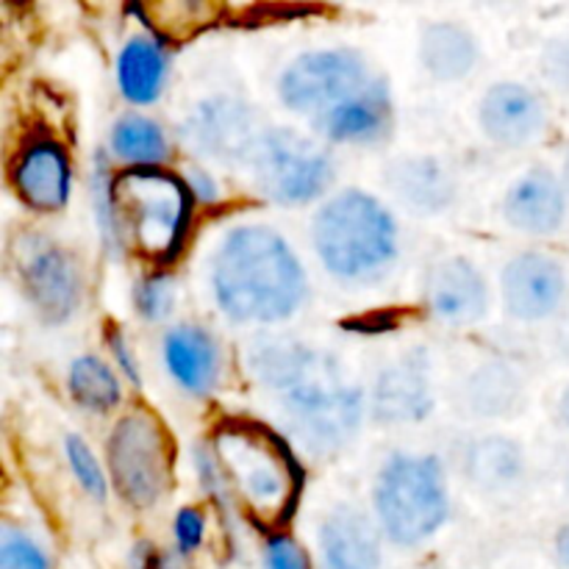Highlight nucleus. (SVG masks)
Masks as SVG:
<instances>
[{
	"label": "nucleus",
	"instance_id": "nucleus-19",
	"mask_svg": "<svg viewBox=\"0 0 569 569\" xmlns=\"http://www.w3.org/2000/svg\"><path fill=\"white\" fill-rule=\"evenodd\" d=\"M326 569H381V537L367 515L339 506L320 526Z\"/></svg>",
	"mask_w": 569,
	"mask_h": 569
},
{
	"label": "nucleus",
	"instance_id": "nucleus-4",
	"mask_svg": "<svg viewBox=\"0 0 569 569\" xmlns=\"http://www.w3.org/2000/svg\"><path fill=\"white\" fill-rule=\"evenodd\" d=\"M311 239L326 270L350 283L376 281L398 256V222L361 189L333 194L317 211Z\"/></svg>",
	"mask_w": 569,
	"mask_h": 569
},
{
	"label": "nucleus",
	"instance_id": "nucleus-2",
	"mask_svg": "<svg viewBox=\"0 0 569 569\" xmlns=\"http://www.w3.org/2000/svg\"><path fill=\"white\" fill-rule=\"evenodd\" d=\"M211 292L233 322H281L306 300L303 264L287 239L267 226L226 233L211 261Z\"/></svg>",
	"mask_w": 569,
	"mask_h": 569
},
{
	"label": "nucleus",
	"instance_id": "nucleus-22",
	"mask_svg": "<svg viewBox=\"0 0 569 569\" xmlns=\"http://www.w3.org/2000/svg\"><path fill=\"white\" fill-rule=\"evenodd\" d=\"M117 81L122 98L137 106L153 103L167 81V53L156 39L133 37L117 56Z\"/></svg>",
	"mask_w": 569,
	"mask_h": 569
},
{
	"label": "nucleus",
	"instance_id": "nucleus-39",
	"mask_svg": "<svg viewBox=\"0 0 569 569\" xmlns=\"http://www.w3.org/2000/svg\"><path fill=\"white\" fill-rule=\"evenodd\" d=\"M561 420H565V426L569 428V387L565 389V395H561Z\"/></svg>",
	"mask_w": 569,
	"mask_h": 569
},
{
	"label": "nucleus",
	"instance_id": "nucleus-6",
	"mask_svg": "<svg viewBox=\"0 0 569 569\" xmlns=\"http://www.w3.org/2000/svg\"><path fill=\"white\" fill-rule=\"evenodd\" d=\"M383 533L400 548H417L448 522L450 495L437 456L395 453L372 492Z\"/></svg>",
	"mask_w": 569,
	"mask_h": 569
},
{
	"label": "nucleus",
	"instance_id": "nucleus-15",
	"mask_svg": "<svg viewBox=\"0 0 569 569\" xmlns=\"http://www.w3.org/2000/svg\"><path fill=\"white\" fill-rule=\"evenodd\" d=\"M11 183L28 209L59 211L70 200V156L56 139H33L17 156Z\"/></svg>",
	"mask_w": 569,
	"mask_h": 569
},
{
	"label": "nucleus",
	"instance_id": "nucleus-34",
	"mask_svg": "<svg viewBox=\"0 0 569 569\" xmlns=\"http://www.w3.org/2000/svg\"><path fill=\"white\" fill-rule=\"evenodd\" d=\"M206 520L198 509L187 506L176 515V522H172V533H176V542L181 548V553H192L194 548H200L203 542Z\"/></svg>",
	"mask_w": 569,
	"mask_h": 569
},
{
	"label": "nucleus",
	"instance_id": "nucleus-23",
	"mask_svg": "<svg viewBox=\"0 0 569 569\" xmlns=\"http://www.w3.org/2000/svg\"><path fill=\"white\" fill-rule=\"evenodd\" d=\"M420 61L439 81H461L478 64V42L456 22H431L420 39Z\"/></svg>",
	"mask_w": 569,
	"mask_h": 569
},
{
	"label": "nucleus",
	"instance_id": "nucleus-33",
	"mask_svg": "<svg viewBox=\"0 0 569 569\" xmlns=\"http://www.w3.org/2000/svg\"><path fill=\"white\" fill-rule=\"evenodd\" d=\"M542 72L550 87L559 89L561 94H569V33L550 39L542 53Z\"/></svg>",
	"mask_w": 569,
	"mask_h": 569
},
{
	"label": "nucleus",
	"instance_id": "nucleus-32",
	"mask_svg": "<svg viewBox=\"0 0 569 569\" xmlns=\"http://www.w3.org/2000/svg\"><path fill=\"white\" fill-rule=\"evenodd\" d=\"M267 569H311L309 553L289 533H272L264 553Z\"/></svg>",
	"mask_w": 569,
	"mask_h": 569
},
{
	"label": "nucleus",
	"instance_id": "nucleus-9",
	"mask_svg": "<svg viewBox=\"0 0 569 569\" xmlns=\"http://www.w3.org/2000/svg\"><path fill=\"white\" fill-rule=\"evenodd\" d=\"M372 81L367 61L353 48L311 50L298 56L278 78V94L289 111L322 114L342 106Z\"/></svg>",
	"mask_w": 569,
	"mask_h": 569
},
{
	"label": "nucleus",
	"instance_id": "nucleus-20",
	"mask_svg": "<svg viewBox=\"0 0 569 569\" xmlns=\"http://www.w3.org/2000/svg\"><path fill=\"white\" fill-rule=\"evenodd\" d=\"M387 187L415 214H439L456 200V178L437 156H409L389 164Z\"/></svg>",
	"mask_w": 569,
	"mask_h": 569
},
{
	"label": "nucleus",
	"instance_id": "nucleus-11",
	"mask_svg": "<svg viewBox=\"0 0 569 569\" xmlns=\"http://www.w3.org/2000/svg\"><path fill=\"white\" fill-rule=\"evenodd\" d=\"M183 137L198 153L220 164H250L261 133L256 131V114L244 100L217 94L189 114L183 122Z\"/></svg>",
	"mask_w": 569,
	"mask_h": 569
},
{
	"label": "nucleus",
	"instance_id": "nucleus-8",
	"mask_svg": "<svg viewBox=\"0 0 569 569\" xmlns=\"http://www.w3.org/2000/svg\"><path fill=\"white\" fill-rule=\"evenodd\" d=\"M250 167L259 192L281 206L311 203L333 181V161L326 150L289 128L261 131Z\"/></svg>",
	"mask_w": 569,
	"mask_h": 569
},
{
	"label": "nucleus",
	"instance_id": "nucleus-10",
	"mask_svg": "<svg viewBox=\"0 0 569 569\" xmlns=\"http://www.w3.org/2000/svg\"><path fill=\"white\" fill-rule=\"evenodd\" d=\"M14 264L22 292L39 320L61 326L76 315L83 298V272L70 250L39 233H28L14 244Z\"/></svg>",
	"mask_w": 569,
	"mask_h": 569
},
{
	"label": "nucleus",
	"instance_id": "nucleus-14",
	"mask_svg": "<svg viewBox=\"0 0 569 569\" xmlns=\"http://www.w3.org/2000/svg\"><path fill=\"white\" fill-rule=\"evenodd\" d=\"M372 417L383 426L420 422L433 409V387L426 353H411L392 361L372 387Z\"/></svg>",
	"mask_w": 569,
	"mask_h": 569
},
{
	"label": "nucleus",
	"instance_id": "nucleus-40",
	"mask_svg": "<svg viewBox=\"0 0 569 569\" xmlns=\"http://www.w3.org/2000/svg\"><path fill=\"white\" fill-rule=\"evenodd\" d=\"M561 183H565V189H567V194H569V153H567V159H565V172H561Z\"/></svg>",
	"mask_w": 569,
	"mask_h": 569
},
{
	"label": "nucleus",
	"instance_id": "nucleus-29",
	"mask_svg": "<svg viewBox=\"0 0 569 569\" xmlns=\"http://www.w3.org/2000/svg\"><path fill=\"white\" fill-rule=\"evenodd\" d=\"M64 453H67V461H70L72 476L78 478L83 492L94 500H106V495H109V483H106L103 467L98 465V459H94V453L89 450V445L83 442L81 437H76V433H70V437H64Z\"/></svg>",
	"mask_w": 569,
	"mask_h": 569
},
{
	"label": "nucleus",
	"instance_id": "nucleus-24",
	"mask_svg": "<svg viewBox=\"0 0 569 569\" xmlns=\"http://www.w3.org/2000/svg\"><path fill=\"white\" fill-rule=\"evenodd\" d=\"M465 470L467 478L483 492H506L520 483L522 472H526V453L515 439L489 433L470 445Z\"/></svg>",
	"mask_w": 569,
	"mask_h": 569
},
{
	"label": "nucleus",
	"instance_id": "nucleus-35",
	"mask_svg": "<svg viewBox=\"0 0 569 569\" xmlns=\"http://www.w3.org/2000/svg\"><path fill=\"white\" fill-rule=\"evenodd\" d=\"M106 345H109L111 356H114V361L120 365V370L126 372L128 381H131L133 387H139V383H142V376H139L137 359H133V353H131V348H128L126 337H122L117 328H109V331H106Z\"/></svg>",
	"mask_w": 569,
	"mask_h": 569
},
{
	"label": "nucleus",
	"instance_id": "nucleus-36",
	"mask_svg": "<svg viewBox=\"0 0 569 569\" xmlns=\"http://www.w3.org/2000/svg\"><path fill=\"white\" fill-rule=\"evenodd\" d=\"M187 187H189V192H192V198H200L203 200V203H211V200L217 198V183L211 181L209 176H206V172H200V170H192L187 176Z\"/></svg>",
	"mask_w": 569,
	"mask_h": 569
},
{
	"label": "nucleus",
	"instance_id": "nucleus-37",
	"mask_svg": "<svg viewBox=\"0 0 569 569\" xmlns=\"http://www.w3.org/2000/svg\"><path fill=\"white\" fill-rule=\"evenodd\" d=\"M142 569H189V567L183 565L181 556L159 553V550L148 548V556H142Z\"/></svg>",
	"mask_w": 569,
	"mask_h": 569
},
{
	"label": "nucleus",
	"instance_id": "nucleus-1",
	"mask_svg": "<svg viewBox=\"0 0 569 569\" xmlns=\"http://www.w3.org/2000/svg\"><path fill=\"white\" fill-rule=\"evenodd\" d=\"M250 370L278 395L289 433L317 456L348 448L361 428L365 395L333 356L295 339H267L250 350Z\"/></svg>",
	"mask_w": 569,
	"mask_h": 569
},
{
	"label": "nucleus",
	"instance_id": "nucleus-38",
	"mask_svg": "<svg viewBox=\"0 0 569 569\" xmlns=\"http://www.w3.org/2000/svg\"><path fill=\"white\" fill-rule=\"evenodd\" d=\"M556 556H559V565L569 569V522L556 533Z\"/></svg>",
	"mask_w": 569,
	"mask_h": 569
},
{
	"label": "nucleus",
	"instance_id": "nucleus-16",
	"mask_svg": "<svg viewBox=\"0 0 569 569\" xmlns=\"http://www.w3.org/2000/svg\"><path fill=\"white\" fill-rule=\"evenodd\" d=\"M478 120L492 142L503 144V148H522L545 131L548 109L533 89L503 81L495 83L481 98Z\"/></svg>",
	"mask_w": 569,
	"mask_h": 569
},
{
	"label": "nucleus",
	"instance_id": "nucleus-27",
	"mask_svg": "<svg viewBox=\"0 0 569 569\" xmlns=\"http://www.w3.org/2000/svg\"><path fill=\"white\" fill-rule=\"evenodd\" d=\"M67 387H70L72 400L81 409L94 411V415H106V411L117 409L122 400L120 381H117L114 370L98 356H81L70 365V376H67Z\"/></svg>",
	"mask_w": 569,
	"mask_h": 569
},
{
	"label": "nucleus",
	"instance_id": "nucleus-26",
	"mask_svg": "<svg viewBox=\"0 0 569 569\" xmlns=\"http://www.w3.org/2000/svg\"><path fill=\"white\" fill-rule=\"evenodd\" d=\"M111 150L131 167H159L170 159V142L150 117L126 114L111 131Z\"/></svg>",
	"mask_w": 569,
	"mask_h": 569
},
{
	"label": "nucleus",
	"instance_id": "nucleus-41",
	"mask_svg": "<svg viewBox=\"0 0 569 569\" xmlns=\"http://www.w3.org/2000/svg\"><path fill=\"white\" fill-rule=\"evenodd\" d=\"M567 492H569V472H567Z\"/></svg>",
	"mask_w": 569,
	"mask_h": 569
},
{
	"label": "nucleus",
	"instance_id": "nucleus-25",
	"mask_svg": "<svg viewBox=\"0 0 569 569\" xmlns=\"http://www.w3.org/2000/svg\"><path fill=\"white\" fill-rule=\"evenodd\" d=\"M467 403L478 417H506L522 403V378L503 361H487L467 381Z\"/></svg>",
	"mask_w": 569,
	"mask_h": 569
},
{
	"label": "nucleus",
	"instance_id": "nucleus-21",
	"mask_svg": "<svg viewBox=\"0 0 569 569\" xmlns=\"http://www.w3.org/2000/svg\"><path fill=\"white\" fill-rule=\"evenodd\" d=\"M164 361L170 376L187 392L206 398L220 381L222 353L217 339L200 326H176L164 337Z\"/></svg>",
	"mask_w": 569,
	"mask_h": 569
},
{
	"label": "nucleus",
	"instance_id": "nucleus-17",
	"mask_svg": "<svg viewBox=\"0 0 569 569\" xmlns=\"http://www.w3.org/2000/svg\"><path fill=\"white\" fill-rule=\"evenodd\" d=\"M506 222L531 237L559 231L567 217V189L548 167H533L517 178L503 203Z\"/></svg>",
	"mask_w": 569,
	"mask_h": 569
},
{
	"label": "nucleus",
	"instance_id": "nucleus-18",
	"mask_svg": "<svg viewBox=\"0 0 569 569\" xmlns=\"http://www.w3.org/2000/svg\"><path fill=\"white\" fill-rule=\"evenodd\" d=\"M392 92L383 78H372L361 92L345 100L333 111L317 120V128L328 139L342 144H376L392 131Z\"/></svg>",
	"mask_w": 569,
	"mask_h": 569
},
{
	"label": "nucleus",
	"instance_id": "nucleus-28",
	"mask_svg": "<svg viewBox=\"0 0 569 569\" xmlns=\"http://www.w3.org/2000/svg\"><path fill=\"white\" fill-rule=\"evenodd\" d=\"M111 178L109 164H106V156L100 153L98 161H94V172H92V198H94V214H98L100 222V233H103V242L111 253L120 256L122 248H126V233H122L120 217H117V206H114V192H111Z\"/></svg>",
	"mask_w": 569,
	"mask_h": 569
},
{
	"label": "nucleus",
	"instance_id": "nucleus-12",
	"mask_svg": "<svg viewBox=\"0 0 569 569\" xmlns=\"http://www.w3.org/2000/svg\"><path fill=\"white\" fill-rule=\"evenodd\" d=\"M503 303L515 320L539 322L553 317L567 298V272L559 259L539 250H526L506 264Z\"/></svg>",
	"mask_w": 569,
	"mask_h": 569
},
{
	"label": "nucleus",
	"instance_id": "nucleus-13",
	"mask_svg": "<svg viewBox=\"0 0 569 569\" xmlns=\"http://www.w3.org/2000/svg\"><path fill=\"white\" fill-rule=\"evenodd\" d=\"M426 306L433 320L465 328L483 320L489 289L478 267L465 256H448L428 270Z\"/></svg>",
	"mask_w": 569,
	"mask_h": 569
},
{
	"label": "nucleus",
	"instance_id": "nucleus-3",
	"mask_svg": "<svg viewBox=\"0 0 569 569\" xmlns=\"http://www.w3.org/2000/svg\"><path fill=\"white\" fill-rule=\"evenodd\" d=\"M214 456L228 492L261 528H281L292 520L303 472L287 439L253 420H226L214 431Z\"/></svg>",
	"mask_w": 569,
	"mask_h": 569
},
{
	"label": "nucleus",
	"instance_id": "nucleus-31",
	"mask_svg": "<svg viewBox=\"0 0 569 569\" xmlns=\"http://www.w3.org/2000/svg\"><path fill=\"white\" fill-rule=\"evenodd\" d=\"M0 569H50V559L31 537L14 531V528H3Z\"/></svg>",
	"mask_w": 569,
	"mask_h": 569
},
{
	"label": "nucleus",
	"instance_id": "nucleus-7",
	"mask_svg": "<svg viewBox=\"0 0 569 569\" xmlns=\"http://www.w3.org/2000/svg\"><path fill=\"white\" fill-rule=\"evenodd\" d=\"M106 461L117 495L131 509H153L170 489V439L150 411H131L117 422Z\"/></svg>",
	"mask_w": 569,
	"mask_h": 569
},
{
	"label": "nucleus",
	"instance_id": "nucleus-30",
	"mask_svg": "<svg viewBox=\"0 0 569 569\" xmlns=\"http://www.w3.org/2000/svg\"><path fill=\"white\" fill-rule=\"evenodd\" d=\"M133 303H137L139 317H144L148 322L167 320L172 315V306H176V283L161 272L142 278L137 292H133Z\"/></svg>",
	"mask_w": 569,
	"mask_h": 569
},
{
	"label": "nucleus",
	"instance_id": "nucleus-5",
	"mask_svg": "<svg viewBox=\"0 0 569 569\" xmlns=\"http://www.w3.org/2000/svg\"><path fill=\"white\" fill-rule=\"evenodd\" d=\"M117 217L133 248L153 261H170L181 250L192 214L187 181L161 167H128L114 176Z\"/></svg>",
	"mask_w": 569,
	"mask_h": 569
}]
</instances>
